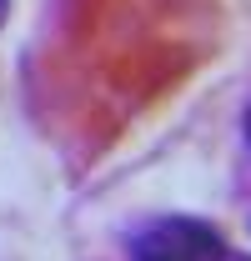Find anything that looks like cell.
<instances>
[{"instance_id": "6da1fadb", "label": "cell", "mask_w": 251, "mask_h": 261, "mask_svg": "<svg viewBox=\"0 0 251 261\" xmlns=\"http://www.w3.org/2000/svg\"><path fill=\"white\" fill-rule=\"evenodd\" d=\"M131 261H226V241L196 216H156L131 231Z\"/></svg>"}, {"instance_id": "7a4b0ae2", "label": "cell", "mask_w": 251, "mask_h": 261, "mask_svg": "<svg viewBox=\"0 0 251 261\" xmlns=\"http://www.w3.org/2000/svg\"><path fill=\"white\" fill-rule=\"evenodd\" d=\"M241 130H246V146H251V106H246V121H241Z\"/></svg>"}, {"instance_id": "3957f363", "label": "cell", "mask_w": 251, "mask_h": 261, "mask_svg": "<svg viewBox=\"0 0 251 261\" xmlns=\"http://www.w3.org/2000/svg\"><path fill=\"white\" fill-rule=\"evenodd\" d=\"M5 15H10V0H0V25H5Z\"/></svg>"}]
</instances>
